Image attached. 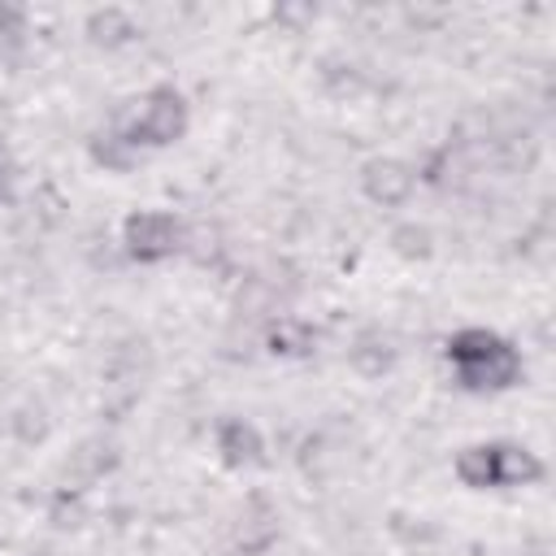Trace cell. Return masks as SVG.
<instances>
[{
	"mask_svg": "<svg viewBox=\"0 0 556 556\" xmlns=\"http://www.w3.org/2000/svg\"><path fill=\"white\" fill-rule=\"evenodd\" d=\"M447 352H452V361L460 369V382L465 387H478V391L482 387H508L521 374L517 352L504 339L486 334V330H460Z\"/></svg>",
	"mask_w": 556,
	"mask_h": 556,
	"instance_id": "cell-1",
	"label": "cell"
},
{
	"mask_svg": "<svg viewBox=\"0 0 556 556\" xmlns=\"http://www.w3.org/2000/svg\"><path fill=\"white\" fill-rule=\"evenodd\" d=\"M456 473L469 486H513V482H530L539 473V460L521 447H469L456 460Z\"/></svg>",
	"mask_w": 556,
	"mask_h": 556,
	"instance_id": "cell-2",
	"label": "cell"
},
{
	"mask_svg": "<svg viewBox=\"0 0 556 556\" xmlns=\"http://www.w3.org/2000/svg\"><path fill=\"white\" fill-rule=\"evenodd\" d=\"M182 126H187L182 100H178L174 91H156V96L143 104V113L135 117L130 139H135V143H169V139L182 135Z\"/></svg>",
	"mask_w": 556,
	"mask_h": 556,
	"instance_id": "cell-3",
	"label": "cell"
},
{
	"mask_svg": "<svg viewBox=\"0 0 556 556\" xmlns=\"http://www.w3.org/2000/svg\"><path fill=\"white\" fill-rule=\"evenodd\" d=\"M178 222L169 217V213H139V217H130L126 222V243H130V252L139 256V261H161V256H169L174 248H178Z\"/></svg>",
	"mask_w": 556,
	"mask_h": 556,
	"instance_id": "cell-4",
	"label": "cell"
},
{
	"mask_svg": "<svg viewBox=\"0 0 556 556\" xmlns=\"http://www.w3.org/2000/svg\"><path fill=\"white\" fill-rule=\"evenodd\" d=\"M408 187H413V174H408L404 165H395V161H374V165L365 169V191H369L374 200H382V204L404 200Z\"/></svg>",
	"mask_w": 556,
	"mask_h": 556,
	"instance_id": "cell-5",
	"label": "cell"
},
{
	"mask_svg": "<svg viewBox=\"0 0 556 556\" xmlns=\"http://www.w3.org/2000/svg\"><path fill=\"white\" fill-rule=\"evenodd\" d=\"M222 452H226V460H256V452H261V443H256V434L243 426V421H226L222 426Z\"/></svg>",
	"mask_w": 556,
	"mask_h": 556,
	"instance_id": "cell-6",
	"label": "cell"
}]
</instances>
